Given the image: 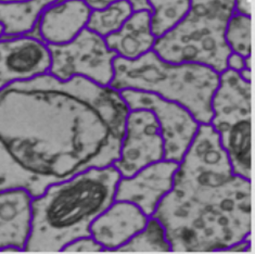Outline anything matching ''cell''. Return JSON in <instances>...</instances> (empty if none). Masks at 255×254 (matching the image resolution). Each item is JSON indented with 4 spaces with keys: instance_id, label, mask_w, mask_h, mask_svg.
I'll return each instance as SVG.
<instances>
[{
    "instance_id": "obj_13",
    "label": "cell",
    "mask_w": 255,
    "mask_h": 254,
    "mask_svg": "<svg viewBox=\"0 0 255 254\" xmlns=\"http://www.w3.org/2000/svg\"><path fill=\"white\" fill-rule=\"evenodd\" d=\"M32 201L23 188L0 190V252L24 251L32 232Z\"/></svg>"
},
{
    "instance_id": "obj_21",
    "label": "cell",
    "mask_w": 255,
    "mask_h": 254,
    "mask_svg": "<svg viewBox=\"0 0 255 254\" xmlns=\"http://www.w3.org/2000/svg\"><path fill=\"white\" fill-rule=\"evenodd\" d=\"M61 252L65 253H99L105 252L103 248L98 241L95 240L92 236L88 237L77 238L66 245Z\"/></svg>"
},
{
    "instance_id": "obj_5",
    "label": "cell",
    "mask_w": 255,
    "mask_h": 254,
    "mask_svg": "<svg viewBox=\"0 0 255 254\" xmlns=\"http://www.w3.org/2000/svg\"><path fill=\"white\" fill-rule=\"evenodd\" d=\"M234 12L235 0H190L188 13L156 38L153 51L167 62L203 64L220 74L232 52L225 31Z\"/></svg>"
},
{
    "instance_id": "obj_20",
    "label": "cell",
    "mask_w": 255,
    "mask_h": 254,
    "mask_svg": "<svg viewBox=\"0 0 255 254\" xmlns=\"http://www.w3.org/2000/svg\"><path fill=\"white\" fill-rule=\"evenodd\" d=\"M225 40L232 52L242 57H250L252 53V19L234 12L227 23Z\"/></svg>"
},
{
    "instance_id": "obj_23",
    "label": "cell",
    "mask_w": 255,
    "mask_h": 254,
    "mask_svg": "<svg viewBox=\"0 0 255 254\" xmlns=\"http://www.w3.org/2000/svg\"><path fill=\"white\" fill-rule=\"evenodd\" d=\"M235 12L245 15H252L251 0H235Z\"/></svg>"
},
{
    "instance_id": "obj_8",
    "label": "cell",
    "mask_w": 255,
    "mask_h": 254,
    "mask_svg": "<svg viewBox=\"0 0 255 254\" xmlns=\"http://www.w3.org/2000/svg\"><path fill=\"white\" fill-rule=\"evenodd\" d=\"M129 110L144 109L152 112L164 141V159L179 163L196 137L200 123L186 108L160 96L123 89L120 92Z\"/></svg>"
},
{
    "instance_id": "obj_18",
    "label": "cell",
    "mask_w": 255,
    "mask_h": 254,
    "mask_svg": "<svg viewBox=\"0 0 255 254\" xmlns=\"http://www.w3.org/2000/svg\"><path fill=\"white\" fill-rule=\"evenodd\" d=\"M114 252H172V247L166 238L165 228L159 221L151 216L142 231Z\"/></svg>"
},
{
    "instance_id": "obj_15",
    "label": "cell",
    "mask_w": 255,
    "mask_h": 254,
    "mask_svg": "<svg viewBox=\"0 0 255 254\" xmlns=\"http://www.w3.org/2000/svg\"><path fill=\"white\" fill-rule=\"evenodd\" d=\"M108 47L117 56L135 60L153 49L156 37L151 28V12H132L119 31L105 38Z\"/></svg>"
},
{
    "instance_id": "obj_4",
    "label": "cell",
    "mask_w": 255,
    "mask_h": 254,
    "mask_svg": "<svg viewBox=\"0 0 255 254\" xmlns=\"http://www.w3.org/2000/svg\"><path fill=\"white\" fill-rule=\"evenodd\" d=\"M110 87L150 93L186 108L200 124H210L212 97L220 74L199 63H172L152 50L135 60L117 57Z\"/></svg>"
},
{
    "instance_id": "obj_10",
    "label": "cell",
    "mask_w": 255,
    "mask_h": 254,
    "mask_svg": "<svg viewBox=\"0 0 255 254\" xmlns=\"http://www.w3.org/2000/svg\"><path fill=\"white\" fill-rule=\"evenodd\" d=\"M48 45L32 34L0 37V89L49 73Z\"/></svg>"
},
{
    "instance_id": "obj_27",
    "label": "cell",
    "mask_w": 255,
    "mask_h": 254,
    "mask_svg": "<svg viewBox=\"0 0 255 254\" xmlns=\"http://www.w3.org/2000/svg\"><path fill=\"white\" fill-rule=\"evenodd\" d=\"M25 1H28V0H0V3H17Z\"/></svg>"
},
{
    "instance_id": "obj_6",
    "label": "cell",
    "mask_w": 255,
    "mask_h": 254,
    "mask_svg": "<svg viewBox=\"0 0 255 254\" xmlns=\"http://www.w3.org/2000/svg\"><path fill=\"white\" fill-rule=\"evenodd\" d=\"M211 125L220 137L235 174L252 180V83L239 72L220 73L212 97Z\"/></svg>"
},
{
    "instance_id": "obj_12",
    "label": "cell",
    "mask_w": 255,
    "mask_h": 254,
    "mask_svg": "<svg viewBox=\"0 0 255 254\" xmlns=\"http://www.w3.org/2000/svg\"><path fill=\"white\" fill-rule=\"evenodd\" d=\"M148 220L137 205L115 200L92 223L90 236L105 248V252H114L142 231Z\"/></svg>"
},
{
    "instance_id": "obj_7",
    "label": "cell",
    "mask_w": 255,
    "mask_h": 254,
    "mask_svg": "<svg viewBox=\"0 0 255 254\" xmlns=\"http://www.w3.org/2000/svg\"><path fill=\"white\" fill-rule=\"evenodd\" d=\"M51 57L49 73L61 81L74 76L87 78L100 86H110L114 76L117 53L105 38L88 28L62 45H48Z\"/></svg>"
},
{
    "instance_id": "obj_2",
    "label": "cell",
    "mask_w": 255,
    "mask_h": 254,
    "mask_svg": "<svg viewBox=\"0 0 255 254\" xmlns=\"http://www.w3.org/2000/svg\"><path fill=\"white\" fill-rule=\"evenodd\" d=\"M152 217L172 252H225L251 237L252 180L234 173L211 124H200Z\"/></svg>"
},
{
    "instance_id": "obj_25",
    "label": "cell",
    "mask_w": 255,
    "mask_h": 254,
    "mask_svg": "<svg viewBox=\"0 0 255 254\" xmlns=\"http://www.w3.org/2000/svg\"><path fill=\"white\" fill-rule=\"evenodd\" d=\"M133 11H140L149 9L148 0H127Z\"/></svg>"
},
{
    "instance_id": "obj_17",
    "label": "cell",
    "mask_w": 255,
    "mask_h": 254,
    "mask_svg": "<svg viewBox=\"0 0 255 254\" xmlns=\"http://www.w3.org/2000/svg\"><path fill=\"white\" fill-rule=\"evenodd\" d=\"M131 13L132 9L127 0H117L102 9L92 10L86 28L106 38L119 31Z\"/></svg>"
},
{
    "instance_id": "obj_1",
    "label": "cell",
    "mask_w": 255,
    "mask_h": 254,
    "mask_svg": "<svg viewBox=\"0 0 255 254\" xmlns=\"http://www.w3.org/2000/svg\"><path fill=\"white\" fill-rule=\"evenodd\" d=\"M129 112L122 96L74 76L46 73L0 89V190L33 198L52 184L119 159Z\"/></svg>"
},
{
    "instance_id": "obj_19",
    "label": "cell",
    "mask_w": 255,
    "mask_h": 254,
    "mask_svg": "<svg viewBox=\"0 0 255 254\" xmlns=\"http://www.w3.org/2000/svg\"><path fill=\"white\" fill-rule=\"evenodd\" d=\"M151 7V28L155 37L177 25L190 9V0H148Z\"/></svg>"
},
{
    "instance_id": "obj_26",
    "label": "cell",
    "mask_w": 255,
    "mask_h": 254,
    "mask_svg": "<svg viewBox=\"0 0 255 254\" xmlns=\"http://www.w3.org/2000/svg\"><path fill=\"white\" fill-rule=\"evenodd\" d=\"M240 76L244 78L245 81L247 82H250L252 83V69H248V68H245L244 70H241L239 72Z\"/></svg>"
},
{
    "instance_id": "obj_24",
    "label": "cell",
    "mask_w": 255,
    "mask_h": 254,
    "mask_svg": "<svg viewBox=\"0 0 255 254\" xmlns=\"http://www.w3.org/2000/svg\"><path fill=\"white\" fill-rule=\"evenodd\" d=\"M81 1L86 3L92 10H95V9L105 8L108 4L117 1V0H81Z\"/></svg>"
},
{
    "instance_id": "obj_28",
    "label": "cell",
    "mask_w": 255,
    "mask_h": 254,
    "mask_svg": "<svg viewBox=\"0 0 255 254\" xmlns=\"http://www.w3.org/2000/svg\"><path fill=\"white\" fill-rule=\"evenodd\" d=\"M2 36H3V27L1 24H0V37H2Z\"/></svg>"
},
{
    "instance_id": "obj_16",
    "label": "cell",
    "mask_w": 255,
    "mask_h": 254,
    "mask_svg": "<svg viewBox=\"0 0 255 254\" xmlns=\"http://www.w3.org/2000/svg\"><path fill=\"white\" fill-rule=\"evenodd\" d=\"M58 0H28L17 3H0V24L4 36L31 34L41 12Z\"/></svg>"
},
{
    "instance_id": "obj_9",
    "label": "cell",
    "mask_w": 255,
    "mask_h": 254,
    "mask_svg": "<svg viewBox=\"0 0 255 254\" xmlns=\"http://www.w3.org/2000/svg\"><path fill=\"white\" fill-rule=\"evenodd\" d=\"M164 159V141L154 114L144 109L129 110L126 117L120 156L113 163L122 177Z\"/></svg>"
},
{
    "instance_id": "obj_3",
    "label": "cell",
    "mask_w": 255,
    "mask_h": 254,
    "mask_svg": "<svg viewBox=\"0 0 255 254\" xmlns=\"http://www.w3.org/2000/svg\"><path fill=\"white\" fill-rule=\"evenodd\" d=\"M121 174L114 165L92 167L50 185L32 201V232L24 252L54 253L77 238L115 201Z\"/></svg>"
},
{
    "instance_id": "obj_14",
    "label": "cell",
    "mask_w": 255,
    "mask_h": 254,
    "mask_svg": "<svg viewBox=\"0 0 255 254\" xmlns=\"http://www.w3.org/2000/svg\"><path fill=\"white\" fill-rule=\"evenodd\" d=\"M90 12L81 0H58L41 12L35 27L37 37L47 45L66 44L86 28Z\"/></svg>"
},
{
    "instance_id": "obj_11",
    "label": "cell",
    "mask_w": 255,
    "mask_h": 254,
    "mask_svg": "<svg viewBox=\"0 0 255 254\" xmlns=\"http://www.w3.org/2000/svg\"><path fill=\"white\" fill-rule=\"evenodd\" d=\"M178 163L163 159L139 169L129 177H121L115 200L137 205L151 217L164 196L172 189Z\"/></svg>"
},
{
    "instance_id": "obj_22",
    "label": "cell",
    "mask_w": 255,
    "mask_h": 254,
    "mask_svg": "<svg viewBox=\"0 0 255 254\" xmlns=\"http://www.w3.org/2000/svg\"><path fill=\"white\" fill-rule=\"evenodd\" d=\"M247 68L246 58L240 56L238 53L230 52V54L227 58V69H230L236 72H240Z\"/></svg>"
}]
</instances>
